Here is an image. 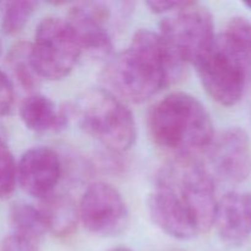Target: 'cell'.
<instances>
[{
  "instance_id": "obj_2",
  "label": "cell",
  "mask_w": 251,
  "mask_h": 251,
  "mask_svg": "<svg viewBox=\"0 0 251 251\" xmlns=\"http://www.w3.org/2000/svg\"><path fill=\"white\" fill-rule=\"evenodd\" d=\"M147 126L153 144L176 161H189L207 151L215 139L210 113L198 98L185 92L169 93L153 104Z\"/></svg>"
},
{
  "instance_id": "obj_1",
  "label": "cell",
  "mask_w": 251,
  "mask_h": 251,
  "mask_svg": "<svg viewBox=\"0 0 251 251\" xmlns=\"http://www.w3.org/2000/svg\"><path fill=\"white\" fill-rule=\"evenodd\" d=\"M185 69L186 64L161 34L151 29H139L129 48L108 60L100 81L104 90L119 100L142 103L180 80Z\"/></svg>"
},
{
  "instance_id": "obj_17",
  "label": "cell",
  "mask_w": 251,
  "mask_h": 251,
  "mask_svg": "<svg viewBox=\"0 0 251 251\" xmlns=\"http://www.w3.org/2000/svg\"><path fill=\"white\" fill-rule=\"evenodd\" d=\"M7 64L15 78L25 90L32 91L39 85L41 78L34 71L29 59V43H17L10 50Z\"/></svg>"
},
{
  "instance_id": "obj_20",
  "label": "cell",
  "mask_w": 251,
  "mask_h": 251,
  "mask_svg": "<svg viewBox=\"0 0 251 251\" xmlns=\"http://www.w3.org/2000/svg\"><path fill=\"white\" fill-rule=\"evenodd\" d=\"M228 41L251 61V21L245 17H234L223 32Z\"/></svg>"
},
{
  "instance_id": "obj_5",
  "label": "cell",
  "mask_w": 251,
  "mask_h": 251,
  "mask_svg": "<svg viewBox=\"0 0 251 251\" xmlns=\"http://www.w3.org/2000/svg\"><path fill=\"white\" fill-rule=\"evenodd\" d=\"M81 49L66 20L46 17L38 24L33 43H29V59L38 77L59 81L75 68Z\"/></svg>"
},
{
  "instance_id": "obj_22",
  "label": "cell",
  "mask_w": 251,
  "mask_h": 251,
  "mask_svg": "<svg viewBox=\"0 0 251 251\" xmlns=\"http://www.w3.org/2000/svg\"><path fill=\"white\" fill-rule=\"evenodd\" d=\"M2 251H38L37 243L16 234H10L2 242Z\"/></svg>"
},
{
  "instance_id": "obj_24",
  "label": "cell",
  "mask_w": 251,
  "mask_h": 251,
  "mask_svg": "<svg viewBox=\"0 0 251 251\" xmlns=\"http://www.w3.org/2000/svg\"><path fill=\"white\" fill-rule=\"evenodd\" d=\"M109 251H132V250L129 249V248H125V247H118V248H114V249H112Z\"/></svg>"
},
{
  "instance_id": "obj_9",
  "label": "cell",
  "mask_w": 251,
  "mask_h": 251,
  "mask_svg": "<svg viewBox=\"0 0 251 251\" xmlns=\"http://www.w3.org/2000/svg\"><path fill=\"white\" fill-rule=\"evenodd\" d=\"M110 9L100 1H86L74 5L66 21L73 28L81 53L91 58H108L113 51V42L108 31Z\"/></svg>"
},
{
  "instance_id": "obj_13",
  "label": "cell",
  "mask_w": 251,
  "mask_h": 251,
  "mask_svg": "<svg viewBox=\"0 0 251 251\" xmlns=\"http://www.w3.org/2000/svg\"><path fill=\"white\" fill-rule=\"evenodd\" d=\"M213 226L225 244H244L251 235V194L230 191L222 196L217 201Z\"/></svg>"
},
{
  "instance_id": "obj_12",
  "label": "cell",
  "mask_w": 251,
  "mask_h": 251,
  "mask_svg": "<svg viewBox=\"0 0 251 251\" xmlns=\"http://www.w3.org/2000/svg\"><path fill=\"white\" fill-rule=\"evenodd\" d=\"M147 208L152 222L169 237L178 240H190L199 234L178 194L163 179L149 196Z\"/></svg>"
},
{
  "instance_id": "obj_19",
  "label": "cell",
  "mask_w": 251,
  "mask_h": 251,
  "mask_svg": "<svg viewBox=\"0 0 251 251\" xmlns=\"http://www.w3.org/2000/svg\"><path fill=\"white\" fill-rule=\"evenodd\" d=\"M17 183V163L9 147L0 139V199L11 195Z\"/></svg>"
},
{
  "instance_id": "obj_27",
  "label": "cell",
  "mask_w": 251,
  "mask_h": 251,
  "mask_svg": "<svg viewBox=\"0 0 251 251\" xmlns=\"http://www.w3.org/2000/svg\"><path fill=\"white\" fill-rule=\"evenodd\" d=\"M0 7H1V2H0Z\"/></svg>"
},
{
  "instance_id": "obj_16",
  "label": "cell",
  "mask_w": 251,
  "mask_h": 251,
  "mask_svg": "<svg viewBox=\"0 0 251 251\" xmlns=\"http://www.w3.org/2000/svg\"><path fill=\"white\" fill-rule=\"evenodd\" d=\"M9 222L12 234L38 243L48 232L46 220L39 207L31 203L17 202L11 206L9 212Z\"/></svg>"
},
{
  "instance_id": "obj_25",
  "label": "cell",
  "mask_w": 251,
  "mask_h": 251,
  "mask_svg": "<svg viewBox=\"0 0 251 251\" xmlns=\"http://www.w3.org/2000/svg\"><path fill=\"white\" fill-rule=\"evenodd\" d=\"M244 5L247 7H249V9L251 10V0H248V1H244Z\"/></svg>"
},
{
  "instance_id": "obj_26",
  "label": "cell",
  "mask_w": 251,
  "mask_h": 251,
  "mask_svg": "<svg viewBox=\"0 0 251 251\" xmlns=\"http://www.w3.org/2000/svg\"><path fill=\"white\" fill-rule=\"evenodd\" d=\"M1 50H2V44H1V41H0V55H1Z\"/></svg>"
},
{
  "instance_id": "obj_18",
  "label": "cell",
  "mask_w": 251,
  "mask_h": 251,
  "mask_svg": "<svg viewBox=\"0 0 251 251\" xmlns=\"http://www.w3.org/2000/svg\"><path fill=\"white\" fill-rule=\"evenodd\" d=\"M36 1H27V0H16L5 4L2 10L1 29L7 36H14L21 32L27 22L36 11Z\"/></svg>"
},
{
  "instance_id": "obj_21",
  "label": "cell",
  "mask_w": 251,
  "mask_h": 251,
  "mask_svg": "<svg viewBox=\"0 0 251 251\" xmlns=\"http://www.w3.org/2000/svg\"><path fill=\"white\" fill-rule=\"evenodd\" d=\"M15 90L11 80L5 73L0 71V118L5 117L14 104Z\"/></svg>"
},
{
  "instance_id": "obj_23",
  "label": "cell",
  "mask_w": 251,
  "mask_h": 251,
  "mask_svg": "<svg viewBox=\"0 0 251 251\" xmlns=\"http://www.w3.org/2000/svg\"><path fill=\"white\" fill-rule=\"evenodd\" d=\"M189 1H180V0H151L147 1L146 5L154 14H172L178 11L179 9L188 5Z\"/></svg>"
},
{
  "instance_id": "obj_4",
  "label": "cell",
  "mask_w": 251,
  "mask_h": 251,
  "mask_svg": "<svg viewBox=\"0 0 251 251\" xmlns=\"http://www.w3.org/2000/svg\"><path fill=\"white\" fill-rule=\"evenodd\" d=\"M201 85L213 100L225 107L243 98L251 74V61L223 33L195 64Z\"/></svg>"
},
{
  "instance_id": "obj_7",
  "label": "cell",
  "mask_w": 251,
  "mask_h": 251,
  "mask_svg": "<svg viewBox=\"0 0 251 251\" xmlns=\"http://www.w3.org/2000/svg\"><path fill=\"white\" fill-rule=\"evenodd\" d=\"M176 162L174 171L166 172L161 179L178 194L198 232H207L213 226L218 201L212 176L207 168L193 159Z\"/></svg>"
},
{
  "instance_id": "obj_6",
  "label": "cell",
  "mask_w": 251,
  "mask_h": 251,
  "mask_svg": "<svg viewBox=\"0 0 251 251\" xmlns=\"http://www.w3.org/2000/svg\"><path fill=\"white\" fill-rule=\"evenodd\" d=\"M158 33L186 65H195L216 38L212 14L194 1L164 17Z\"/></svg>"
},
{
  "instance_id": "obj_11",
  "label": "cell",
  "mask_w": 251,
  "mask_h": 251,
  "mask_svg": "<svg viewBox=\"0 0 251 251\" xmlns=\"http://www.w3.org/2000/svg\"><path fill=\"white\" fill-rule=\"evenodd\" d=\"M61 171L60 157L54 150L46 146L32 147L17 163V183L25 193L43 200L54 193Z\"/></svg>"
},
{
  "instance_id": "obj_15",
  "label": "cell",
  "mask_w": 251,
  "mask_h": 251,
  "mask_svg": "<svg viewBox=\"0 0 251 251\" xmlns=\"http://www.w3.org/2000/svg\"><path fill=\"white\" fill-rule=\"evenodd\" d=\"M46 220L48 232L56 237H66L75 229L78 221L77 205L64 194H50L42 200L39 207Z\"/></svg>"
},
{
  "instance_id": "obj_8",
  "label": "cell",
  "mask_w": 251,
  "mask_h": 251,
  "mask_svg": "<svg viewBox=\"0 0 251 251\" xmlns=\"http://www.w3.org/2000/svg\"><path fill=\"white\" fill-rule=\"evenodd\" d=\"M77 211L83 227L100 237H115L129 223V212L122 194L104 181H95L87 186Z\"/></svg>"
},
{
  "instance_id": "obj_14",
  "label": "cell",
  "mask_w": 251,
  "mask_h": 251,
  "mask_svg": "<svg viewBox=\"0 0 251 251\" xmlns=\"http://www.w3.org/2000/svg\"><path fill=\"white\" fill-rule=\"evenodd\" d=\"M70 108H61L41 93H32L20 105V118L28 130L34 132H59L68 125Z\"/></svg>"
},
{
  "instance_id": "obj_3",
  "label": "cell",
  "mask_w": 251,
  "mask_h": 251,
  "mask_svg": "<svg viewBox=\"0 0 251 251\" xmlns=\"http://www.w3.org/2000/svg\"><path fill=\"white\" fill-rule=\"evenodd\" d=\"M70 112L86 134L114 153L127 151L136 140V123L131 110L104 88L81 95Z\"/></svg>"
},
{
  "instance_id": "obj_10",
  "label": "cell",
  "mask_w": 251,
  "mask_h": 251,
  "mask_svg": "<svg viewBox=\"0 0 251 251\" xmlns=\"http://www.w3.org/2000/svg\"><path fill=\"white\" fill-rule=\"evenodd\" d=\"M212 171L223 180L242 183L251 174L249 135L240 127H230L215 136L208 147Z\"/></svg>"
}]
</instances>
